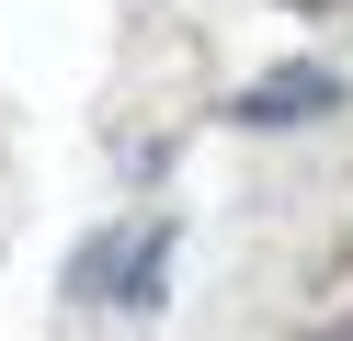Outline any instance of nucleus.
<instances>
[{"mask_svg": "<svg viewBox=\"0 0 353 341\" xmlns=\"http://www.w3.org/2000/svg\"><path fill=\"white\" fill-rule=\"evenodd\" d=\"M330 91H342L330 68H285V80H262L239 114H251V125H296V114H330Z\"/></svg>", "mask_w": 353, "mask_h": 341, "instance_id": "f257e3e1", "label": "nucleus"}]
</instances>
